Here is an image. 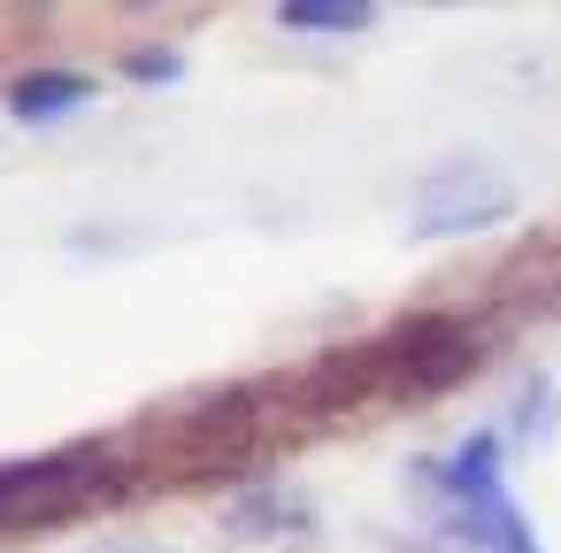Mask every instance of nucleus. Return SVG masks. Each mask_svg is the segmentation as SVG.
Returning <instances> with one entry per match:
<instances>
[{
  "label": "nucleus",
  "mask_w": 561,
  "mask_h": 553,
  "mask_svg": "<svg viewBox=\"0 0 561 553\" xmlns=\"http://www.w3.org/2000/svg\"><path fill=\"white\" fill-rule=\"evenodd\" d=\"M446 484H454L469 530H477L492 553H538L530 530H523V515H515V499H507V484H500V446H492V438H469V446L446 461Z\"/></svg>",
  "instance_id": "obj_1"
},
{
  "label": "nucleus",
  "mask_w": 561,
  "mask_h": 553,
  "mask_svg": "<svg viewBox=\"0 0 561 553\" xmlns=\"http://www.w3.org/2000/svg\"><path fill=\"white\" fill-rule=\"evenodd\" d=\"M507 208H515V193H507L500 170H484V162H454V170H438V177L423 185V200H415V231H423V239H454V231H484V223H500Z\"/></svg>",
  "instance_id": "obj_2"
},
{
  "label": "nucleus",
  "mask_w": 561,
  "mask_h": 553,
  "mask_svg": "<svg viewBox=\"0 0 561 553\" xmlns=\"http://www.w3.org/2000/svg\"><path fill=\"white\" fill-rule=\"evenodd\" d=\"M85 101H93V78H78V70H32V78L9 85V108L24 124H55V116H70Z\"/></svg>",
  "instance_id": "obj_3"
},
{
  "label": "nucleus",
  "mask_w": 561,
  "mask_h": 553,
  "mask_svg": "<svg viewBox=\"0 0 561 553\" xmlns=\"http://www.w3.org/2000/svg\"><path fill=\"white\" fill-rule=\"evenodd\" d=\"M377 0H277L285 32H369Z\"/></svg>",
  "instance_id": "obj_4"
},
{
  "label": "nucleus",
  "mask_w": 561,
  "mask_h": 553,
  "mask_svg": "<svg viewBox=\"0 0 561 553\" xmlns=\"http://www.w3.org/2000/svg\"><path fill=\"white\" fill-rule=\"evenodd\" d=\"M78 476V461H16V469H0V515H9L16 499H47Z\"/></svg>",
  "instance_id": "obj_5"
},
{
  "label": "nucleus",
  "mask_w": 561,
  "mask_h": 553,
  "mask_svg": "<svg viewBox=\"0 0 561 553\" xmlns=\"http://www.w3.org/2000/svg\"><path fill=\"white\" fill-rule=\"evenodd\" d=\"M124 70H131V78H139V85H170V78H178V70H185V62H178V55H154V47H139V55H131V62H124Z\"/></svg>",
  "instance_id": "obj_6"
},
{
  "label": "nucleus",
  "mask_w": 561,
  "mask_h": 553,
  "mask_svg": "<svg viewBox=\"0 0 561 553\" xmlns=\"http://www.w3.org/2000/svg\"><path fill=\"white\" fill-rule=\"evenodd\" d=\"M101 553H154V545H101Z\"/></svg>",
  "instance_id": "obj_7"
}]
</instances>
